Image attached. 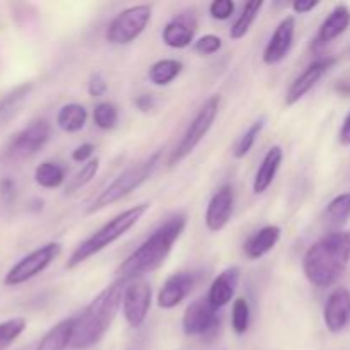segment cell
<instances>
[{
    "label": "cell",
    "mask_w": 350,
    "mask_h": 350,
    "mask_svg": "<svg viewBox=\"0 0 350 350\" xmlns=\"http://www.w3.org/2000/svg\"><path fill=\"white\" fill-rule=\"evenodd\" d=\"M187 228V215L176 214L154 229L116 269V280L129 284L140 280L147 273L156 272L164 265L173 246Z\"/></svg>",
    "instance_id": "cell-1"
},
{
    "label": "cell",
    "mask_w": 350,
    "mask_h": 350,
    "mask_svg": "<svg viewBox=\"0 0 350 350\" xmlns=\"http://www.w3.org/2000/svg\"><path fill=\"white\" fill-rule=\"evenodd\" d=\"M125 282L113 280L79 314L74 317L70 349L85 350L98 345L111 328L120 308H122Z\"/></svg>",
    "instance_id": "cell-2"
},
{
    "label": "cell",
    "mask_w": 350,
    "mask_h": 350,
    "mask_svg": "<svg viewBox=\"0 0 350 350\" xmlns=\"http://www.w3.org/2000/svg\"><path fill=\"white\" fill-rule=\"evenodd\" d=\"M350 262V231L325 234L306 250L303 272L311 286L327 289L338 282Z\"/></svg>",
    "instance_id": "cell-3"
},
{
    "label": "cell",
    "mask_w": 350,
    "mask_h": 350,
    "mask_svg": "<svg viewBox=\"0 0 350 350\" xmlns=\"http://www.w3.org/2000/svg\"><path fill=\"white\" fill-rule=\"evenodd\" d=\"M149 208V202H142V204L133 205V207L120 212L115 217L109 219L108 222H105L98 231H94L89 238H85L81 245H77V248H75L74 252L70 253V256H68L67 263H65V269H77L79 265L88 262L89 258H92V256H96L98 253H101L103 250L111 246L113 243L122 239L130 229L135 228V226L139 224L140 219L147 214Z\"/></svg>",
    "instance_id": "cell-4"
},
{
    "label": "cell",
    "mask_w": 350,
    "mask_h": 350,
    "mask_svg": "<svg viewBox=\"0 0 350 350\" xmlns=\"http://www.w3.org/2000/svg\"><path fill=\"white\" fill-rule=\"evenodd\" d=\"M161 163V150H156L154 154H150L149 157H146L140 163L133 164V166L126 167L125 171L118 174L108 187L103 191H99L94 198H92L91 204L85 208V214H96V212H101L103 208L109 207V205L116 204V202L123 200V198L129 197L130 193L137 190V188L142 187L146 181H149V178L152 176L156 167Z\"/></svg>",
    "instance_id": "cell-5"
},
{
    "label": "cell",
    "mask_w": 350,
    "mask_h": 350,
    "mask_svg": "<svg viewBox=\"0 0 350 350\" xmlns=\"http://www.w3.org/2000/svg\"><path fill=\"white\" fill-rule=\"evenodd\" d=\"M219 109H221V96L212 94L211 98H207V101L198 108V111L195 113V116L191 118V122L188 123L185 133L181 135L180 142H178L176 147L171 150L170 157H167V166H178L181 161L187 159V157L200 146L202 140L207 137V133L211 132V129L214 126L215 118L219 116Z\"/></svg>",
    "instance_id": "cell-6"
},
{
    "label": "cell",
    "mask_w": 350,
    "mask_h": 350,
    "mask_svg": "<svg viewBox=\"0 0 350 350\" xmlns=\"http://www.w3.org/2000/svg\"><path fill=\"white\" fill-rule=\"evenodd\" d=\"M51 137V126L48 120L36 118L24 129L14 133L0 152V161L9 164L23 163L36 156L48 144Z\"/></svg>",
    "instance_id": "cell-7"
},
{
    "label": "cell",
    "mask_w": 350,
    "mask_h": 350,
    "mask_svg": "<svg viewBox=\"0 0 350 350\" xmlns=\"http://www.w3.org/2000/svg\"><path fill=\"white\" fill-rule=\"evenodd\" d=\"M152 19V5L139 3L116 14L106 27V41L116 46L133 43L149 26Z\"/></svg>",
    "instance_id": "cell-8"
},
{
    "label": "cell",
    "mask_w": 350,
    "mask_h": 350,
    "mask_svg": "<svg viewBox=\"0 0 350 350\" xmlns=\"http://www.w3.org/2000/svg\"><path fill=\"white\" fill-rule=\"evenodd\" d=\"M62 245L57 241H50L41 245L40 248L33 250L26 256L19 260L16 265L10 267L9 272L3 277V284L7 287H17L21 284L29 282L31 279L43 273L55 260L60 256Z\"/></svg>",
    "instance_id": "cell-9"
},
{
    "label": "cell",
    "mask_w": 350,
    "mask_h": 350,
    "mask_svg": "<svg viewBox=\"0 0 350 350\" xmlns=\"http://www.w3.org/2000/svg\"><path fill=\"white\" fill-rule=\"evenodd\" d=\"M152 306V287L147 280H133L125 286L122 301V313L129 327L140 328L146 323Z\"/></svg>",
    "instance_id": "cell-10"
},
{
    "label": "cell",
    "mask_w": 350,
    "mask_h": 350,
    "mask_svg": "<svg viewBox=\"0 0 350 350\" xmlns=\"http://www.w3.org/2000/svg\"><path fill=\"white\" fill-rule=\"evenodd\" d=\"M219 310H215L207 297L197 299L185 310L181 328L188 337H208L219 328Z\"/></svg>",
    "instance_id": "cell-11"
},
{
    "label": "cell",
    "mask_w": 350,
    "mask_h": 350,
    "mask_svg": "<svg viewBox=\"0 0 350 350\" xmlns=\"http://www.w3.org/2000/svg\"><path fill=\"white\" fill-rule=\"evenodd\" d=\"M335 64H337V58L321 57L318 58V60H314L313 64L308 65V67L291 82L289 88H287L284 105H286L287 108L297 105V103H299L301 99H303L304 96H306L308 92H310L311 89H313L314 85H317L318 82L335 67Z\"/></svg>",
    "instance_id": "cell-12"
},
{
    "label": "cell",
    "mask_w": 350,
    "mask_h": 350,
    "mask_svg": "<svg viewBox=\"0 0 350 350\" xmlns=\"http://www.w3.org/2000/svg\"><path fill=\"white\" fill-rule=\"evenodd\" d=\"M198 29V21L195 10H181L171 17L163 27V43L173 50H183L195 43V34Z\"/></svg>",
    "instance_id": "cell-13"
},
{
    "label": "cell",
    "mask_w": 350,
    "mask_h": 350,
    "mask_svg": "<svg viewBox=\"0 0 350 350\" xmlns=\"http://www.w3.org/2000/svg\"><path fill=\"white\" fill-rule=\"evenodd\" d=\"M234 212V188L224 183L217 188L205 208V228L211 232H221L229 224Z\"/></svg>",
    "instance_id": "cell-14"
},
{
    "label": "cell",
    "mask_w": 350,
    "mask_h": 350,
    "mask_svg": "<svg viewBox=\"0 0 350 350\" xmlns=\"http://www.w3.org/2000/svg\"><path fill=\"white\" fill-rule=\"evenodd\" d=\"M296 36V17L286 16L273 29L269 43L263 48V64L277 65L289 57Z\"/></svg>",
    "instance_id": "cell-15"
},
{
    "label": "cell",
    "mask_w": 350,
    "mask_h": 350,
    "mask_svg": "<svg viewBox=\"0 0 350 350\" xmlns=\"http://www.w3.org/2000/svg\"><path fill=\"white\" fill-rule=\"evenodd\" d=\"M323 323L330 334L337 335L350 328V291L337 287L327 297L323 308Z\"/></svg>",
    "instance_id": "cell-16"
},
{
    "label": "cell",
    "mask_w": 350,
    "mask_h": 350,
    "mask_svg": "<svg viewBox=\"0 0 350 350\" xmlns=\"http://www.w3.org/2000/svg\"><path fill=\"white\" fill-rule=\"evenodd\" d=\"M197 284V273L195 272H176L167 277L157 293V306L161 310H174L180 306Z\"/></svg>",
    "instance_id": "cell-17"
},
{
    "label": "cell",
    "mask_w": 350,
    "mask_h": 350,
    "mask_svg": "<svg viewBox=\"0 0 350 350\" xmlns=\"http://www.w3.org/2000/svg\"><path fill=\"white\" fill-rule=\"evenodd\" d=\"M350 27V9L344 3L335 5L334 10L325 17L323 23L318 27V33L313 40V50L320 51L334 43Z\"/></svg>",
    "instance_id": "cell-18"
},
{
    "label": "cell",
    "mask_w": 350,
    "mask_h": 350,
    "mask_svg": "<svg viewBox=\"0 0 350 350\" xmlns=\"http://www.w3.org/2000/svg\"><path fill=\"white\" fill-rule=\"evenodd\" d=\"M239 279H241V270L239 267H229V269L222 270L212 284L208 286L207 293V301L215 308V310H221V308L228 306L231 301H234L236 291H238Z\"/></svg>",
    "instance_id": "cell-19"
},
{
    "label": "cell",
    "mask_w": 350,
    "mask_h": 350,
    "mask_svg": "<svg viewBox=\"0 0 350 350\" xmlns=\"http://www.w3.org/2000/svg\"><path fill=\"white\" fill-rule=\"evenodd\" d=\"M284 161V150L280 146H272L263 156L262 163H260L258 170H256L255 178H253V193L263 195L272 183L275 181L277 173L280 170V164Z\"/></svg>",
    "instance_id": "cell-20"
},
{
    "label": "cell",
    "mask_w": 350,
    "mask_h": 350,
    "mask_svg": "<svg viewBox=\"0 0 350 350\" xmlns=\"http://www.w3.org/2000/svg\"><path fill=\"white\" fill-rule=\"evenodd\" d=\"M72 330H74V317L64 318L55 323L43 337L19 350H67L72 342Z\"/></svg>",
    "instance_id": "cell-21"
},
{
    "label": "cell",
    "mask_w": 350,
    "mask_h": 350,
    "mask_svg": "<svg viewBox=\"0 0 350 350\" xmlns=\"http://www.w3.org/2000/svg\"><path fill=\"white\" fill-rule=\"evenodd\" d=\"M280 236H282V229L279 226H265L246 239L243 245V253L248 260L263 258L275 248L277 243L280 241Z\"/></svg>",
    "instance_id": "cell-22"
},
{
    "label": "cell",
    "mask_w": 350,
    "mask_h": 350,
    "mask_svg": "<svg viewBox=\"0 0 350 350\" xmlns=\"http://www.w3.org/2000/svg\"><path fill=\"white\" fill-rule=\"evenodd\" d=\"M88 109L81 103H67L57 113L58 129L67 133H77L88 123Z\"/></svg>",
    "instance_id": "cell-23"
},
{
    "label": "cell",
    "mask_w": 350,
    "mask_h": 350,
    "mask_svg": "<svg viewBox=\"0 0 350 350\" xmlns=\"http://www.w3.org/2000/svg\"><path fill=\"white\" fill-rule=\"evenodd\" d=\"M183 70V64L181 60L176 58H163V60H157L150 65L149 72H147V77L157 88H164V85H170L178 75Z\"/></svg>",
    "instance_id": "cell-24"
},
{
    "label": "cell",
    "mask_w": 350,
    "mask_h": 350,
    "mask_svg": "<svg viewBox=\"0 0 350 350\" xmlns=\"http://www.w3.org/2000/svg\"><path fill=\"white\" fill-rule=\"evenodd\" d=\"M262 7H263V0H252V2L245 3L241 14L236 17L231 29H229V36H231V40L234 41L243 40V38L252 31L253 24L256 23V19H258Z\"/></svg>",
    "instance_id": "cell-25"
},
{
    "label": "cell",
    "mask_w": 350,
    "mask_h": 350,
    "mask_svg": "<svg viewBox=\"0 0 350 350\" xmlns=\"http://www.w3.org/2000/svg\"><path fill=\"white\" fill-rule=\"evenodd\" d=\"M34 181L44 190H55L65 183V170L55 161H44L34 170Z\"/></svg>",
    "instance_id": "cell-26"
},
{
    "label": "cell",
    "mask_w": 350,
    "mask_h": 350,
    "mask_svg": "<svg viewBox=\"0 0 350 350\" xmlns=\"http://www.w3.org/2000/svg\"><path fill=\"white\" fill-rule=\"evenodd\" d=\"M265 123H267L265 116H260V118H256L255 122H253L252 125H250L248 129L238 137V140H236L234 146H232V156H234L236 159H245V157L252 152L256 140H258L260 133H262L263 129H265Z\"/></svg>",
    "instance_id": "cell-27"
},
{
    "label": "cell",
    "mask_w": 350,
    "mask_h": 350,
    "mask_svg": "<svg viewBox=\"0 0 350 350\" xmlns=\"http://www.w3.org/2000/svg\"><path fill=\"white\" fill-rule=\"evenodd\" d=\"M325 217H327L328 224L334 228H342L345 222L350 219V193L337 195L328 202L327 208H325Z\"/></svg>",
    "instance_id": "cell-28"
},
{
    "label": "cell",
    "mask_w": 350,
    "mask_h": 350,
    "mask_svg": "<svg viewBox=\"0 0 350 350\" xmlns=\"http://www.w3.org/2000/svg\"><path fill=\"white\" fill-rule=\"evenodd\" d=\"M31 91H33V84L31 82H24V84L14 88L10 92H7L3 98H0V122H3L10 115H14L17 111V108L26 101Z\"/></svg>",
    "instance_id": "cell-29"
},
{
    "label": "cell",
    "mask_w": 350,
    "mask_h": 350,
    "mask_svg": "<svg viewBox=\"0 0 350 350\" xmlns=\"http://www.w3.org/2000/svg\"><path fill=\"white\" fill-rule=\"evenodd\" d=\"M99 166H101V161H99V157H92L89 163L82 164L81 170H79L77 173H75L70 180H68L67 187H65V193L74 195V193H77V191H81L84 187H88V185L94 180L96 174H98Z\"/></svg>",
    "instance_id": "cell-30"
},
{
    "label": "cell",
    "mask_w": 350,
    "mask_h": 350,
    "mask_svg": "<svg viewBox=\"0 0 350 350\" xmlns=\"http://www.w3.org/2000/svg\"><path fill=\"white\" fill-rule=\"evenodd\" d=\"M120 120V111L118 106L111 101H101L94 106L92 109V122L98 126L99 130H105V132H109V130L116 129Z\"/></svg>",
    "instance_id": "cell-31"
},
{
    "label": "cell",
    "mask_w": 350,
    "mask_h": 350,
    "mask_svg": "<svg viewBox=\"0 0 350 350\" xmlns=\"http://www.w3.org/2000/svg\"><path fill=\"white\" fill-rule=\"evenodd\" d=\"M252 321V308L246 297H236L231 308V328L236 335H245Z\"/></svg>",
    "instance_id": "cell-32"
},
{
    "label": "cell",
    "mask_w": 350,
    "mask_h": 350,
    "mask_svg": "<svg viewBox=\"0 0 350 350\" xmlns=\"http://www.w3.org/2000/svg\"><path fill=\"white\" fill-rule=\"evenodd\" d=\"M27 321L24 318H10L0 323V350H7L24 334Z\"/></svg>",
    "instance_id": "cell-33"
},
{
    "label": "cell",
    "mask_w": 350,
    "mask_h": 350,
    "mask_svg": "<svg viewBox=\"0 0 350 350\" xmlns=\"http://www.w3.org/2000/svg\"><path fill=\"white\" fill-rule=\"evenodd\" d=\"M221 48H222V40L221 36H217V34H204V36L197 38L193 43V50L197 51L198 55H205V57L217 53Z\"/></svg>",
    "instance_id": "cell-34"
},
{
    "label": "cell",
    "mask_w": 350,
    "mask_h": 350,
    "mask_svg": "<svg viewBox=\"0 0 350 350\" xmlns=\"http://www.w3.org/2000/svg\"><path fill=\"white\" fill-rule=\"evenodd\" d=\"M236 10V3L232 0H214L208 5V14L215 21H228Z\"/></svg>",
    "instance_id": "cell-35"
},
{
    "label": "cell",
    "mask_w": 350,
    "mask_h": 350,
    "mask_svg": "<svg viewBox=\"0 0 350 350\" xmlns=\"http://www.w3.org/2000/svg\"><path fill=\"white\" fill-rule=\"evenodd\" d=\"M88 92L89 96L94 99L103 98V96L108 92V82H106V79L103 77V74H99V72L91 74V77H89V82H88Z\"/></svg>",
    "instance_id": "cell-36"
},
{
    "label": "cell",
    "mask_w": 350,
    "mask_h": 350,
    "mask_svg": "<svg viewBox=\"0 0 350 350\" xmlns=\"http://www.w3.org/2000/svg\"><path fill=\"white\" fill-rule=\"evenodd\" d=\"M92 156H94V146L89 142H84L81 144V146L75 147L74 150H72V161L74 163H81V164H85L89 163V161L92 159Z\"/></svg>",
    "instance_id": "cell-37"
},
{
    "label": "cell",
    "mask_w": 350,
    "mask_h": 350,
    "mask_svg": "<svg viewBox=\"0 0 350 350\" xmlns=\"http://www.w3.org/2000/svg\"><path fill=\"white\" fill-rule=\"evenodd\" d=\"M16 183L12 180L0 181V198H2V202L10 204L16 198Z\"/></svg>",
    "instance_id": "cell-38"
},
{
    "label": "cell",
    "mask_w": 350,
    "mask_h": 350,
    "mask_svg": "<svg viewBox=\"0 0 350 350\" xmlns=\"http://www.w3.org/2000/svg\"><path fill=\"white\" fill-rule=\"evenodd\" d=\"M133 105L139 111L147 113L156 106V99H154L152 94H139L135 99H133Z\"/></svg>",
    "instance_id": "cell-39"
},
{
    "label": "cell",
    "mask_w": 350,
    "mask_h": 350,
    "mask_svg": "<svg viewBox=\"0 0 350 350\" xmlns=\"http://www.w3.org/2000/svg\"><path fill=\"white\" fill-rule=\"evenodd\" d=\"M318 5H320L318 0H294V2L291 3V7H293V10L296 14H308L313 9H317Z\"/></svg>",
    "instance_id": "cell-40"
},
{
    "label": "cell",
    "mask_w": 350,
    "mask_h": 350,
    "mask_svg": "<svg viewBox=\"0 0 350 350\" xmlns=\"http://www.w3.org/2000/svg\"><path fill=\"white\" fill-rule=\"evenodd\" d=\"M338 140L342 146H350V113L345 116L344 123H342L340 133H338Z\"/></svg>",
    "instance_id": "cell-41"
}]
</instances>
